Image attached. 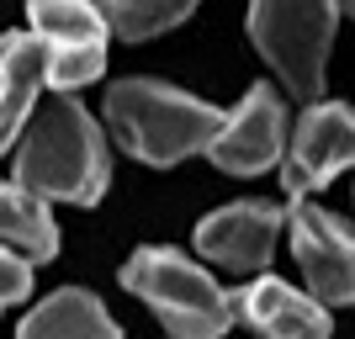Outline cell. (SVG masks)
Segmentation results:
<instances>
[{"label": "cell", "instance_id": "1", "mask_svg": "<svg viewBox=\"0 0 355 339\" xmlns=\"http://www.w3.org/2000/svg\"><path fill=\"white\" fill-rule=\"evenodd\" d=\"M106 180H112L106 133L74 96H53L37 112V122H27V133H21L16 186L43 202L96 207L106 196Z\"/></svg>", "mask_w": 355, "mask_h": 339}, {"label": "cell", "instance_id": "2", "mask_svg": "<svg viewBox=\"0 0 355 339\" xmlns=\"http://www.w3.org/2000/svg\"><path fill=\"white\" fill-rule=\"evenodd\" d=\"M106 128L133 159L170 170L191 154H207L223 128V112L164 80H117L106 90Z\"/></svg>", "mask_w": 355, "mask_h": 339}, {"label": "cell", "instance_id": "3", "mask_svg": "<svg viewBox=\"0 0 355 339\" xmlns=\"http://www.w3.org/2000/svg\"><path fill=\"white\" fill-rule=\"evenodd\" d=\"M122 286L144 297L148 313L170 329V339H223L239 324L234 292H223L207 270L180 250H138L122 266Z\"/></svg>", "mask_w": 355, "mask_h": 339}, {"label": "cell", "instance_id": "4", "mask_svg": "<svg viewBox=\"0 0 355 339\" xmlns=\"http://www.w3.org/2000/svg\"><path fill=\"white\" fill-rule=\"evenodd\" d=\"M340 27V0H250V37L297 101L324 90V64Z\"/></svg>", "mask_w": 355, "mask_h": 339}, {"label": "cell", "instance_id": "5", "mask_svg": "<svg viewBox=\"0 0 355 339\" xmlns=\"http://www.w3.org/2000/svg\"><path fill=\"white\" fill-rule=\"evenodd\" d=\"M27 21L37 48H43V74L59 96L101 80L112 32L90 0H27Z\"/></svg>", "mask_w": 355, "mask_h": 339}, {"label": "cell", "instance_id": "6", "mask_svg": "<svg viewBox=\"0 0 355 339\" xmlns=\"http://www.w3.org/2000/svg\"><path fill=\"white\" fill-rule=\"evenodd\" d=\"M355 164V106L313 101L292 128V144L282 154V186L292 202H308L329 180Z\"/></svg>", "mask_w": 355, "mask_h": 339}, {"label": "cell", "instance_id": "7", "mask_svg": "<svg viewBox=\"0 0 355 339\" xmlns=\"http://www.w3.org/2000/svg\"><path fill=\"white\" fill-rule=\"evenodd\" d=\"M292 254L302 266L313 302L324 308L355 302V223L313 202H292Z\"/></svg>", "mask_w": 355, "mask_h": 339}, {"label": "cell", "instance_id": "8", "mask_svg": "<svg viewBox=\"0 0 355 339\" xmlns=\"http://www.w3.org/2000/svg\"><path fill=\"white\" fill-rule=\"evenodd\" d=\"M286 154V101L276 85H250V96L223 112L218 138L207 144V159L228 175H266Z\"/></svg>", "mask_w": 355, "mask_h": 339}, {"label": "cell", "instance_id": "9", "mask_svg": "<svg viewBox=\"0 0 355 339\" xmlns=\"http://www.w3.org/2000/svg\"><path fill=\"white\" fill-rule=\"evenodd\" d=\"M282 223H286V212L276 202H228V207H218L212 218L196 223V250L218 270L254 276V270L270 266V250H276V238H282Z\"/></svg>", "mask_w": 355, "mask_h": 339}, {"label": "cell", "instance_id": "10", "mask_svg": "<svg viewBox=\"0 0 355 339\" xmlns=\"http://www.w3.org/2000/svg\"><path fill=\"white\" fill-rule=\"evenodd\" d=\"M234 313L266 339H334L324 302H313L308 292H292L276 276H260L244 292H234Z\"/></svg>", "mask_w": 355, "mask_h": 339}, {"label": "cell", "instance_id": "11", "mask_svg": "<svg viewBox=\"0 0 355 339\" xmlns=\"http://www.w3.org/2000/svg\"><path fill=\"white\" fill-rule=\"evenodd\" d=\"M43 48L32 32H0V154L27 133L37 90H43Z\"/></svg>", "mask_w": 355, "mask_h": 339}, {"label": "cell", "instance_id": "12", "mask_svg": "<svg viewBox=\"0 0 355 339\" xmlns=\"http://www.w3.org/2000/svg\"><path fill=\"white\" fill-rule=\"evenodd\" d=\"M16 339H122V329L112 324V313L101 308L96 292L64 286V292L43 297V302L21 318Z\"/></svg>", "mask_w": 355, "mask_h": 339}, {"label": "cell", "instance_id": "13", "mask_svg": "<svg viewBox=\"0 0 355 339\" xmlns=\"http://www.w3.org/2000/svg\"><path fill=\"white\" fill-rule=\"evenodd\" d=\"M0 244L21 260H53L59 254V223L43 196L21 191L16 180H0Z\"/></svg>", "mask_w": 355, "mask_h": 339}, {"label": "cell", "instance_id": "14", "mask_svg": "<svg viewBox=\"0 0 355 339\" xmlns=\"http://www.w3.org/2000/svg\"><path fill=\"white\" fill-rule=\"evenodd\" d=\"M90 6L101 11L106 32H117L128 43L159 37V32L180 27V21L196 11V0H90Z\"/></svg>", "mask_w": 355, "mask_h": 339}, {"label": "cell", "instance_id": "15", "mask_svg": "<svg viewBox=\"0 0 355 339\" xmlns=\"http://www.w3.org/2000/svg\"><path fill=\"white\" fill-rule=\"evenodd\" d=\"M27 297H32V260H21L0 244V313L11 302H27Z\"/></svg>", "mask_w": 355, "mask_h": 339}, {"label": "cell", "instance_id": "16", "mask_svg": "<svg viewBox=\"0 0 355 339\" xmlns=\"http://www.w3.org/2000/svg\"><path fill=\"white\" fill-rule=\"evenodd\" d=\"M340 6H345V11H350V16H355V0H340Z\"/></svg>", "mask_w": 355, "mask_h": 339}]
</instances>
